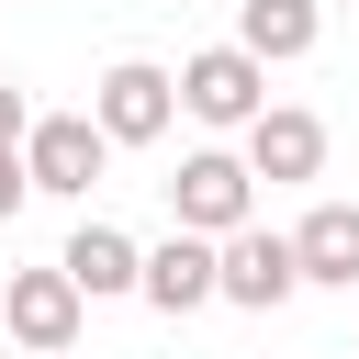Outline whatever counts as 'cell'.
<instances>
[{"instance_id": "obj_1", "label": "cell", "mask_w": 359, "mask_h": 359, "mask_svg": "<svg viewBox=\"0 0 359 359\" xmlns=\"http://www.w3.org/2000/svg\"><path fill=\"white\" fill-rule=\"evenodd\" d=\"M168 79H180V112L213 123V135H247V123L269 112V67H258L247 45H202V56H180Z\"/></svg>"}, {"instance_id": "obj_2", "label": "cell", "mask_w": 359, "mask_h": 359, "mask_svg": "<svg viewBox=\"0 0 359 359\" xmlns=\"http://www.w3.org/2000/svg\"><path fill=\"white\" fill-rule=\"evenodd\" d=\"M168 213H180V236H236V224H258V180H247V157L236 146H191L180 157V180H168Z\"/></svg>"}, {"instance_id": "obj_3", "label": "cell", "mask_w": 359, "mask_h": 359, "mask_svg": "<svg viewBox=\"0 0 359 359\" xmlns=\"http://www.w3.org/2000/svg\"><path fill=\"white\" fill-rule=\"evenodd\" d=\"M90 123H101V146H157L180 123V79L157 56H112L101 90H90Z\"/></svg>"}, {"instance_id": "obj_4", "label": "cell", "mask_w": 359, "mask_h": 359, "mask_svg": "<svg viewBox=\"0 0 359 359\" xmlns=\"http://www.w3.org/2000/svg\"><path fill=\"white\" fill-rule=\"evenodd\" d=\"M79 314H90V303H79V280H67L56 258L0 280V325H11V348H22V359H67V348H79Z\"/></svg>"}, {"instance_id": "obj_5", "label": "cell", "mask_w": 359, "mask_h": 359, "mask_svg": "<svg viewBox=\"0 0 359 359\" xmlns=\"http://www.w3.org/2000/svg\"><path fill=\"white\" fill-rule=\"evenodd\" d=\"M292 292H303V258H292V236H269V224H236V236L213 247V303L280 314Z\"/></svg>"}, {"instance_id": "obj_6", "label": "cell", "mask_w": 359, "mask_h": 359, "mask_svg": "<svg viewBox=\"0 0 359 359\" xmlns=\"http://www.w3.org/2000/svg\"><path fill=\"white\" fill-rule=\"evenodd\" d=\"M112 168V146H101V123L90 112H34V135H22V180L34 191H56V202H90V180Z\"/></svg>"}, {"instance_id": "obj_7", "label": "cell", "mask_w": 359, "mask_h": 359, "mask_svg": "<svg viewBox=\"0 0 359 359\" xmlns=\"http://www.w3.org/2000/svg\"><path fill=\"white\" fill-rule=\"evenodd\" d=\"M247 180H269V191H292V180H325V112H303V101H269L258 123H247Z\"/></svg>"}, {"instance_id": "obj_8", "label": "cell", "mask_w": 359, "mask_h": 359, "mask_svg": "<svg viewBox=\"0 0 359 359\" xmlns=\"http://www.w3.org/2000/svg\"><path fill=\"white\" fill-rule=\"evenodd\" d=\"M56 269L79 280V303H112V292H135V280H146V247H135L123 224H79V236L56 247Z\"/></svg>"}, {"instance_id": "obj_9", "label": "cell", "mask_w": 359, "mask_h": 359, "mask_svg": "<svg viewBox=\"0 0 359 359\" xmlns=\"http://www.w3.org/2000/svg\"><path fill=\"white\" fill-rule=\"evenodd\" d=\"M236 45L258 67H292V56L325 45V0H236Z\"/></svg>"}, {"instance_id": "obj_10", "label": "cell", "mask_w": 359, "mask_h": 359, "mask_svg": "<svg viewBox=\"0 0 359 359\" xmlns=\"http://www.w3.org/2000/svg\"><path fill=\"white\" fill-rule=\"evenodd\" d=\"M292 258H303L314 292H359V202H314L292 224Z\"/></svg>"}, {"instance_id": "obj_11", "label": "cell", "mask_w": 359, "mask_h": 359, "mask_svg": "<svg viewBox=\"0 0 359 359\" xmlns=\"http://www.w3.org/2000/svg\"><path fill=\"white\" fill-rule=\"evenodd\" d=\"M157 314H202L213 303V236H168V247H146V280H135Z\"/></svg>"}, {"instance_id": "obj_12", "label": "cell", "mask_w": 359, "mask_h": 359, "mask_svg": "<svg viewBox=\"0 0 359 359\" xmlns=\"http://www.w3.org/2000/svg\"><path fill=\"white\" fill-rule=\"evenodd\" d=\"M22 202H34V180H22V146H0V224H11Z\"/></svg>"}, {"instance_id": "obj_13", "label": "cell", "mask_w": 359, "mask_h": 359, "mask_svg": "<svg viewBox=\"0 0 359 359\" xmlns=\"http://www.w3.org/2000/svg\"><path fill=\"white\" fill-rule=\"evenodd\" d=\"M22 135H34V101H22L11 79H0V146H22Z\"/></svg>"}, {"instance_id": "obj_14", "label": "cell", "mask_w": 359, "mask_h": 359, "mask_svg": "<svg viewBox=\"0 0 359 359\" xmlns=\"http://www.w3.org/2000/svg\"><path fill=\"white\" fill-rule=\"evenodd\" d=\"M67 359H79V348H67Z\"/></svg>"}, {"instance_id": "obj_15", "label": "cell", "mask_w": 359, "mask_h": 359, "mask_svg": "<svg viewBox=\"0 0 359 359\" xmlns=\"http://www.w3.org/2000/svg\"><path fill=\"white\" fill-rule=\"evenodd\" d=\"M348 359H359V348H348Z\"/></svg>"}]
</instances>
